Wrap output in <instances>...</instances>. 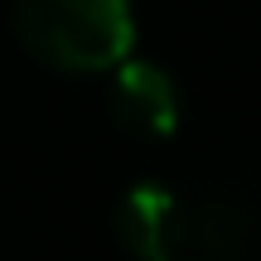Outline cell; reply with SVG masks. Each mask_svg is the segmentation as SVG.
<instances>
[{"label": "cell", "instance_id": "cell-1", "mask_svg": "<svg viewBox=\"0 0 261 261\" xmlns=\"http://www.w3.org/2000/svg\"><path fill=\"white\" fill-rule=\"evenodd\" d=\"M24 48L63 73H107L136 48L130 0H15Z\"/></svg>", "mask_w": 261, "mask_h": 261}, {"label": "cell", "instance_id": "cell-2", "mask_svg": "<svg viewBox=\"0 0 261 261\" xmlns=\"http://www.w3.org/2000/svg\"><path fill=\"white\" fill-rule=\"evenodd\" d=\"M189 223L194 208L165 184H136L116 208V227L140 261H189Z\"/></svg>", "mask_w": 261, "mask_h": 261}, {"label": "cell", "instance_id": "cell-3", "mask_svg": "<svg viewBox=\"0 0 261 261\" xmlns=\"http://www.w3.org/2000/svg\"><path fill=\"white\" fill-rule=\"evenodd\" d=\"M112 112L116 121L140 130V136H174L179 126V92L169 83L165 68L140 63V58H121L112 77Z\"/></svg>", "mask_w": 261, "mask_h": 261}]
</instances>
